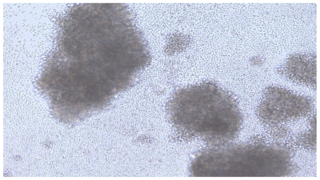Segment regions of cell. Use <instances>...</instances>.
I'll return each mask as SVG.
<instances>
[{"label":"cell","instance_id":"obj_3","mask_svg":"<svg viewBox=\"0 0 320 180\" xmlns=\"http://www.w3.org/2000/svg\"><path fill=\"white\" fill-rule=\"evenodd\" d=\"M316 59L304 56H294L289 59L285 75L295 83L310 87L316 86Z\"/></svg>","mask_w":320,"mask_h":180},{"label":"cell","instance_id":"obj_2","mask_svg":"<svg viewBox=\"0 0 320 180\" xmlns=\"http://www.w3.org/2000/svg\"><path fill=\"white\" fill-rule=\"evenodd\" d=\"M313 107L310 98L283 88L272 86L264 90L258 112L264 121H279L304 115Z\"/></svg>","mask_w":320,"mask_h":180},{"label":"cell","instance_id":"obj_1","mask_svg":"<svg viewBox=\"0 0 320 180\" xmlns=\"http://www.w3.org/2000/svg\"><path fill=\"white\" fill-rule=\"evenodd\" d=\"M166 108L173 123L195 130L210 141L229 140L242 122L241 113L233 96L212 81L178 89Z\"/></svg>","mask_w":320,"mask_h":180}]
</instances>
